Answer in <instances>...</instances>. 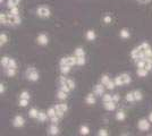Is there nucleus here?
I'll return each instance as SVG.
<instances>
[{"instance_id": "obj_15", "label": "nucleus", "mask_w": 152, "mask_h": 136, "mask_svg": "<svg viewBox=\"0 0 152 136\" xmlns=\"http://www.w3.org/2000/svg\"><path fill=\"white\" fill-rule=\"evenodd\" d=\"M103 108L107 111H115L116 109V102L114 100L113 101H108V102H103Z\"/></svg>"}, {"instance_id": "obj_41", "label": "nucleus", "mask_w": 152, "mask_h": 136, "mask_svg": "<svg viewBox=\"0 0 152 136\" xmlns=\"http://www.w3.org/2000/svg\"><path fill=\"white\" fill-rule=\"evenodd\" d=\"M98 135H99V136H108V135H109V133H108L107 129L102 128V129H100L99 132H98Z\"/></svg>"}, {"instance_id": "obj_11", "label": "nucleus", "mask_w": 152, "mask_h": 136, "mask_svg": "<svg viewBox=\"0 0 152 136\" xmlns=\"http://www.w3.org/2000/svg\"><path fill=\"white\" fill-rule=\"evenodd\" d=\"M25 125V119H24V117L20 116V115H17V116L14 117L13 119V126L14 127H16V128H20V127H23Z\"/></svg>"}, {"instance_id": "obj_10", "label": "nucleus", "mask_w": 152, "mask_h": 136, "mask_svg": "<svg viewBox=\"0 0 152 136\" xmlns=\"http://www.w3.org/2000/svg\"><path fill=\"white\" fill-rule=\"evenodd\" d=\"M136 66L137 68H145L148 71H150L152 69V64L149 59H141V60H137L136 61Z\"/></svg>"}, {"instance_id": "obj_35", "label": "nucleus", "mask_w": 152, "mask_h": 136, "mask_svg": "<svg viewBox=\"0 0 152 136\" xmlns=\"http://www.w3.org/2000/svg\"><path fill=\"white\" fill-rule=\"evenodd\" d=\"M126 101H128V102H135V97H134L133 91H132V92H128L126 94Z\"/></svg>"}, {"instance_id": "obj_14", "label": "nucleus", "mask_w": 152, "mask_h": 136, "mask_svg": "<svg viewBox=\"0 0 152 136\" xmlns=\"http://www.w3.org/2000/svg\"><path fill=\"white\" fill-rule=\"evenodd\" d=\"M48 134L51 136H56L59 134V127H58V124H52L51 123L50 127L48 129Z\"/></svg>"}, {"instance_id": "obj_31", "label": "nucleus", "mask_w": 152, "mask_h": 136, "mask_svg": "<svg viewBox=\"0 0 152 136\" xmlns=\"http://www.w3.org/2000/svg\"><path fill=\"white\" fill-rule=\"evenodd\" d=\"M80 134L81 135H89L90 134V128L88 126H85V125H82L81 126V128H80Z\"/></svg>"}, {"instance_id": "obj_7", "label": "nucleus", "mask_w": 152, "mask_h": 136, "mask_svg": "<svg viewBox=\"0 0 152 136\" xmlns=\"http://www.w3.org/2000/svg\"><path fill=\"white\" fill-rule=\"evenodd\" d=\"M59 84H60V85H64V86H68L70 90H74V89L76 87L75 82H74V81H73L72 78L65 77V75L60 76V78H59Z\"/></svg>"}, {"instance_id": "obj_48", "label": "nucleus", "mask_w": 152, "mask_h": 136, "mask_svg": "<svg viewBox=\"0 0 152 136\" xmlns=\"http://www.w3.org/2000/svg\"><path fill=\"white\" fill-rule=\"evenodd\" d=\"M146 59H149V60L151 61V64H152V52H151V55H150V56H149V57H148Z\"/></svg>"}, {"instance_id": "obj_27", "label": "nucleus", "mask_w": 152, "mask_h": 136, "mask_svg": "<svg viewBox=\"0 0 152 136\" xmlns=\"http://www.w3.org/2000/svg\"><path fill=\"white\" fill-rule=\"evenodd\" d=\"M119 35H121V39H128L131 36V33H129V31L127 28H121V31H119Z\"/></svg>"}, {"instance_id": "obj_5", "label": "nucleus", "mask_w": 152, "mask_h": 136, "mask_svg": "<svg viewBox=\"0 0 152 136\" xmlns=\"http://www.w3.org/2000/svg\"><path fill=\"white\" fill-rule=\"evenodd\" d=\"M37 15H38L40 18H49L51 16V10L50 8H48L47 6H40L37 9Z\"/></svg>"}, {"instance_id": "obj_24", "label": "nucleus", "mask_w": 152, "mask_h": 136, "mask_svg": "<svg viewBox=\"0 0 152 136\" xmlns=\"http://www.w3.org/2000/svg\"><path fill=\"white\" fill-rule=\"evenodd\" d=\"M5 73H6V75L8 77H15L17 69L16 68H7V69H5Z\"/></svg>"}, {"instance_id": "obj_40", "label": "nucleus", "mask_w": 152, "mask_h": 136, "mask_svg": "<svg viewBox=\"0 0 152 136\" xmlns=\"http://www.w3.org/2000/svg\"><path fill=\"white\" fill-rule=\"evenodd\" d=\"M28 101L30 100H27V99H19V105L24 108V107H26L28 104Z\"/></svg>"}, {"instance_id": "obj_26", "label": "nucleus", "mask_w": 152, "mask_h": 136, "mask_svg": "<svg viewBox=\"0 0 152 136\" xmlns=\"http://www.w3.org/2000/svg\"><path fill=\"white\" fill-rule=\"evenodd\" d=\"M0 24L4 26L8 25V17H7L6 13H1L0 14Z\"/></svg>"}, {"instance_id": "obj_1", "label": "nucleus", "mask_w": 152, "mask_h": 136, "mask_svg": "<svg viewBox=\"0 0 152 136\" xmlns=\"http://www.w3.org/2000/svg\"><path fill=\"white\" fill-rule=\"evenodd\" d=\"M152 52L151 45L149 44L148 42H142L139 47L134 48L133 50L131 51V57L133 60L137 61V60H141V59H145L148 58Z\"/></svg>"}, {"instance_id": "obj_6", "label": "nucleus", "mask_w": 152, "mask_h": 136, "mask_svg": "<svg viewBox=\"0 0 152 136\" xmlns=\"http://www.w3.org/2000/svg\"><path fill=\"white\" fill-rule=\"evenodd\" d=\"M7 17H8V25L17 26L22 23V18L19 17V15H13L12 13H8Z\"/></svg>"}, {"instance_id": "obj_13", "label": "nucleus", "mask_w": 152, "mask_h": 136, "mask_svg": "<svg viewBox=\"0 0 152 136\" xmlns=\"http://www.w3.org/2000/svg\"><path fill=\"white\" fill-rule=\"evenodd\" d=\"M104 89L106 86L102 84V83H99L94 86V90H93V93H94L96 97H102L104 94Z\"/></svg>"}, {"instance_id": "obj_19", "label": "nucleus", "mask_w": 152, "mask_h": 136, "mask_svg": "<svg viewBox=\"0 0 152 136\" xmlns=\"http://www.w3.org/2000/svg\"><path fill=\"white\" fill-rule=\"evenodd\" d=\"M67 97H68V93H67L66 91L61 90V89H59V90L57 91V97L59 99V100L64 101V100L67 99Z\"/></svg>"}, {"instance_id": "obj_12", "label": "nucleus", "mask_w": 152, "mask_h": 136, "mask_svg": "<svg viewBox=\"0 0 152 136\" xmlns=\"http://www.w3.org/2000/svg\"><path fill=\"white\" fill-rule=\"evenodd\" d=\"M37 42H38L40 45H47L49 43V38L45 33H40L37 38Z\"/></svg>"}, {"instance_id": "obj_45", "label": "nucleus", "mask_w": 152, "mask_h": 136, "mask_svg": "<svg viewBox=\"0 0 152 136\" xmlns=\"http://www.w3.org/2000/svg\"><path fill=\"white\" fill-rule=\"evenodd\" d=\"M113 100H114L115 102L117 103V102H118V101L121 100V97H119L118 94H114V95H113Z\"/></svg>"}, {"instance_id": "obj_36", "label": "nucleus", "mask_w": 152, "mask_h": 136, "mask_svg": "<svg viewBox=\"0 0 152 136\" xmlns=\"http://www.w3.org/2000/svg\"><path fill=\"white\" fill-rule=\"evenodd\" d=\"M76 61H77V66H84L86 60H85V57H76Z\"/></svg>"}, {"instance_id": "obj_17", "label": "nucleus", "mask_w": 152, "mask_h": 136, "mask_svg": "<svg viewBox=\"0 0 152 136\" xmlns=\"http://www.w3.org/2000/svg\"><path fill=\"white\" fill-rule=\"evenodd\" d=\"M85 102L90 105H92V104H95V94L94 93H89L86 97H85Z\"/></svg>"}, {"instance_id": "obj_18", "label": "nucleus", "mask_w": 152, "mask_h": 136, "mask_svg": "<svg viewBox=\"0 0 152 136\" xmlns=\"http://www.w3.org/2000/svg\"><path fill=\"white\" fill-rule=\"evenodd\" d=\"M49 118V116H48V113L45 112V111H42L40 110L39 111V116H38V120L40 121V123H45V120Z\"/></svg>"}, {"instance_id": "obj_43", "label": "nucleus", "mask_w": 152, "mask_h": 136, "mask_svg": "<svg viewBox=\"0 0 152 136\" xmlns=\"http://www.w3.org/2000/svg\"><path fill=\"white\" fill-rule=\"evenodd\" d=\"M60 119H61V118H60V117H58L57 115H56V116H53L52 118H50V120H51V123L52 124H58Z\"/></svg>"}, {"instance_id": "obj_50", "label": "nucleus", "mask_w": 152, "mask_h": 136, "mask_svg": "<svg viewBox=\"0 0 152 136\" xmlns=\"http://www.w3.org/2000/svg\"><path fill=\"white\" fill-rule=\"evenodd\" d=\"M2 2H4V0H0V4H1V5H2Z\"/></svg>"}, {"instance_id": "obj_20", "label": "nucleus", "mask_w": 152, "mask_h": 136, "mask_svg": "<svg viewBox=\"0 0 152 136\" xmlns=\"http://www.w3.org/2000/svg\"><path fill=\"white\" fill-rule=\"evenodd\" d=\"M8 40H9V38H8L6 33H0V47L1 48L8 42Z\"/></svg>"}, {"instance_id": "obj_22", "label": "nucleus", "mask_w": 152, "mask_h": 136, "mask_svg": "<svg viewBox=\"0 0 152 136\" xmlns=\"http://www.w3.org/2000/svg\"><path fill=\"white\" fill-rule=\"evenodd\" d=\"M70 69H72L70 66H66V65L59 66V71L61 73V75H67V74H69Z\"/></svg>"}, {"instance_id": "obj_23", "label": "nucleus", "mask_w": 152, "mask_h": 136, "mask_svg": "<svg viewBox=\"0 0 152 136\" xmlns=\"http://www.w3.org/2000/svg\"><path fill=\"white\" fill-rule=\"evenodd\" d=\"M125 118H126V113H125V111L124 110L117 111V113H116V120H118V121H123V120H125Z\"/></svg>"}, {"instance_id": "obj_42", "label": "nucleus", "mask_w": 152, "mask_h": 136, "mask_svg": "<svg viewBox=\"0 0 152 136\" xmlns=\"http://www.w3.org/2000/svg\"><path fill=\"white\" fill-rule=\"evenodd\" d=\"M9 13H12L13 15H19V8H18V6L10 8V12H9Z\"/></svg>"}, {"instance_id": "obj_38", "label": "nucleus", "mask_w": 152, "mask_h": 136, "mask_svg": "<svg viewBox=\"0 0 152 136\" xmlns=\"http://www.w3.org/2000/svg\"><path fill=\"white\" fill-rule=\"evenodd\" d=\"M102 101H103V102L113 101V95H111V94H103V95H102Z\"/></svg>"}, {"instance_id": "obj_44", "label": "nucleus", "mask_w": 152, "mask_h": 136, "mask_svg": "<svg viewBox=\"0 0 152 136\" xmlns=\"http://www.w3.org/2000/svg\"><path fill=\"white\" fill-rule=\"evenodd\" d=\"M103 22H104L106 24H110V23H111V16H109V15H106V16L103 17Z\"/></svg>"}, {"instance_id": "obj_9", "label": "nucleus", "mask_w": 152, "mask_h": 136, "mask_svg": "<svg viewBox=\"0 0 152 136\" xmlns=\"http://www.w3.org/2000/svg\"><path fill=\"white\" fill-rule=\"evenodd\" d=\"M55 108H56V111H57V116L60 117V118H63L64 115L68 111V105L66 103H58L55 105Z\"/></svg>"}, {"instance_id": "obj_29", "label": "nucleus", "mask_w": 152, "mask_h": 136, "mask_svg": "<svg viewBox=\"0 0 152 136\" xmlns=\"http://www.w3.org/2000/svg\"><path fill=\"white\" fill-rule=\"evenodd\" d=\"M20 2V0H7V7L10 9L13 7H17Z\"/></svg>"}, {"instance_id": "obj_46", "label": "nucleus", "mask_w": 152, "mask_h": 136, "mask_svg": "<svg viewBox=\"0 0 152 136\" xmlns=\"http://www.w3.org/2000/svg\"><path fill=\"white\" fill-rule=\"evenodd\" d=\"M5 93V84H2V83H0V94L2 95Z\"/></svg>"}, {"instance_id": "obj_34", "label": "nucleus", "mask_w": 152, "mask_h": 136, "mask_svg": "<svg viewBox=\"0 0 152 136\" xmlns=\"http://www.w3.org/2000/svg\"><path fill=\"white\" fill-rule=\"evenodd\" d=\"M47 113H48L49 118H52L53 116H56V115H57L56 108H55V107H51V108H49V109H48V111H47Z\"/></svg>"}, {"instance_id": "obj_37", "label": "nucleus", "mask_w": 152, "mask_h": 136, "mask_svg": "<svg viewBox=\"0 0 152 136\" xmlns=\"http://www.w3.org/2000/svg\"><path fill=\"white\" fill-rule=\"evenodd\" d=\"M20 99H27V100H30L31 95H30V93L27 91H22L20 92Z\"/></svg>"}, {"instance_id": "obj_4", "label": "nucleus", "mask_w": 152, "mask_h": 136, "mask_svg": "<svg viewBox=\"0 0 152 136\" xmlns=\"http://www.w3.org/2000/svg\"><path fill=\"white\" fill-rule=\"evenodd\" d=\"M66 65V66H77V61H76V57L74 56H67V57H63V58L59 60V66Z\"/></svg>"}, {"instance_id": "obj_25", "label": "nucleus", "mask_w": 152, "mask_h": 136, "mask_svg": "<svg viewBox=\"0 0 152 136\" xmlns=\"http://www.w3.org/2000/svg\"><path fill=\"white\" fill-rule=\"evenodd\" d=\"M28 116H30V118H33V119H38L39 110L37 108H31L28 111Z\"/></svg>"}, {"instance_id": "obj_32", "label": "nucleus", "mask_w": 152, "mask_h": 136, "mask_svg": "<svg viewBox=\"0 0 152 136\" xmlns=\"http://www.w3.org/2000/svg\"><path fill=\"white\" fill-rule=\"evenodd\" d=\"M133 93H134V97H135V101H141V100L143 99V94H142V92H141V91L134 90Z\"/></svg>"}, {"instance_id": "obj_21", "label": "nucleus", "mask_w": 152, "mask_h": 136, "mask_svg": "<svg viewBox=\"0 0 152 136\" xmlns=\"http://www.w3.org/2000/svg\"><path fill=\"white\" fill-rule=\"evenodd\" d=\"M85 38H86L88 41H94L95 38H96L95 32L93 31V30H89V31L86 32V34H85Z\"/></svg>"}, {"instance_id": "obj_39", "label": "nucleus", "mask_w": 152, "mask_h": 136, "mask_svg": "<svg viewBox=\"0 0 152 136\" xmlns=\"http://www.w3.org/2000/svg\"><path fill=\"white\" fill-rule=\"evenodd\" d=\"M115 87H116V83H115V81H111V79H110V82L106 85V89H108V90H114Z\"/></svg>"}, {"instance_id": "obj_16", "label": "nucleus", "mask_w": 152, "mask_h": 136, "mask_svg": "<svg viewBox=\"0 0 152 136\" xmlns=\"http://www.w3.org/2000/svg\"><path fill=\"white\" fill-rule=\"evenodd\" d=\"M9 63H10V57H8V56H2V57H1L0 64H1V67H2V68H5V69L8 68Z\"/></svg>"}, {"instance_id": "obj_30", "label": "nucleus", "mask_w": 152, "mask_h": 136, "mask_svg": "<svg viewBox=\"0 0 152 136\" xmlns=\"http://www.w3.org/2000/svg\"><path fill=\"white\" fill-rule=\"evenodd\" d=\"M148 73H149V71L145 68H137V71H136V74H137L139 77H145Z\"/></svg>"}, {"instance_id": "obj_8", "label": "nucleus", "mask_w": 152, "mask_h": 136, "mask_svg": "<svg viewBox=\"0 0 152 136\" xmlns=\"http://www.w3.org/2000/svg\"><path fill=\"white\" fill-rule=\"evenodd\" d=\"M150 120L149 119H145V118H142L137 121V128H139L141 132H148L150 129Z\"/></svg>"}, {"instance_id": "obj_33", "label": "nucleus", "mask_w": 152, "mask_h": 136, "mask_svg": "<svg viewBox=\"0 0 152 136\" xmlns=\"http://www.w3.org/2000/svg\"><path fill=\"white\" fill-rule=\"evenodd\" d=\"M109 82H110V77L108 76L107 74H103V75L101 76V79H100V83H102V84L106 86Z\"/></svg>"}, {"instance_id": "obj_2", "label": "nucleus", "mask_w": 152, "mask_h": 136, "mask_svg": "<svg viewBox=\"0 0 152 136\" xmlns=\"http://www.w3.org/2000/svg\"><path fill=\"white\" fill-rule=\"evenodd\" d=\"M115 83H116V86H123V85H128L131 84L132 82V77L129 76V74L127 73H123V74H119L115 77Z\"/></svg>"}, {"instance_id": "obj_47", "label": "nucleus", "mask_w": 152, "mask_h": 136, "mask_svg": "<svg viewBox=\"0 0 152 136\" xmlns=\"http://www.w3.org/2000/svg\"><path fill=\"white\" fill-rule=\"evenodd\" d=\"M140 4H142V5H146V4H149V2H151V0H137Z\"/></svg>"}, {"instance_id": "obj_3", "label": "nucleus", "mask_w": 152, "mask_h": 136, "mask_svg": "<svg viewBox=\"0 0 152 136\" xmlns=\"http://www.w3.org/2000/svg\"><path fill=\"white\" fill-rule=\"evenodd\" d=\"M25 76H26V79L30 81V82H37V81H39V77H40L38 69L35 67H33V66L28 67L26 69Z\"/></svg>"}, {"instance_id": "obj_28", "label": "nucleus", "mask_w": 152, "mask_h": 136, "mask_svg": "<svg viewBox=\"0 0 152 136\" xmlns=\"http://www.w3.org/2000/svg\"><path fill=\"white\" fill-rule=\"evenodd\" d=\"M74 55H75L76 57H85V50L83 48H81V47H78V48L75 49Z\"/></svg>"}, {"instance_id": "obj_49", "label": "nucleus", "mask_w": 152, "mask_h": 136, "mask_svg": "<svg viewBox=\"0 0 152 136\" xmlns=\"http://www.w3.org/2000/svg\"><path fill=\"white\" fill-rule=\"evenodd\" d=\"M149 120H150V121L152 123V112L150 113V115H149Z\"/></svg>"}]
</instances>
